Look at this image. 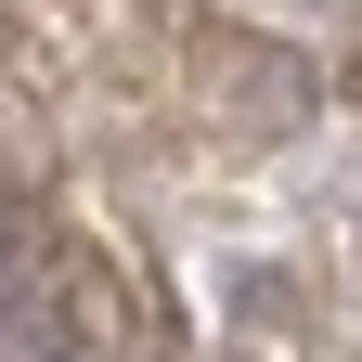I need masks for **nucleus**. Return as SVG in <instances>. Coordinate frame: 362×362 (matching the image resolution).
Instances as JSON below:
<instances>
[{
    "mask_svg": "<svg viewBox=\"0 0 362 362\" xmlns=\"http://www.w3.org/2000/svg\"><path fill=\"white\" fill-rule=\"evenodd\" d=\"M298 13H337V0H298Z\"/></svg>",
    "mask_w": 362,
    "mask_h": 362,
    "instance_id": "f257e3e1",
    "label": "nucleus"
}]
</instances>
